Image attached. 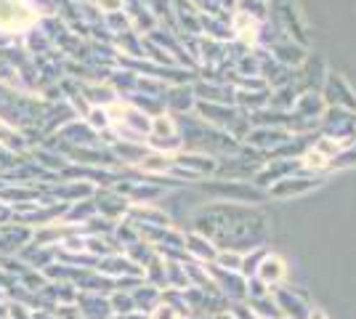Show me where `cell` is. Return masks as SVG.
<instances>
[{"instance_id": "1", "label": "cell", "mask_w": 356, "mask_h": 319, "mask_svg": "<svg viewBox=\"0 0 356 319\" xmlns=\"http://www.w3.org/2000/svg\"><path fill=\"white\" fill-rule=\"evenodd\" d=\"M38 14L27 0H0V32H27Z\"/></svg>"}, {"instance_id": "2", "label": "cell", "mask_w": 356, "mask_h": 319, "mask_svg": "<svg viewBox=\"0 0 356 319\" xmlns=\"http://www.w3.org/2000/svg\"><path fill=\"white\" fill-rule=\"evenodd\" d=\"M325 96H327V104H330V106H338V109L356 112V96H354V91L348 88V83H346L341 75L327 77Z\"/></svg>"}, {"instance_id": "3", "label": "cell", "mask_w": 356, "mask_h": 319, "mask_svg": "<svg viewBox=\"0 0 356 319\" xmlns=\"http://www.w3.org/2000/svg\"><path fill=\"white\" fill-rule=\"evenodd\" d=\"M258 277H261L266 285H277V282H282V277H284L282 259H277V256H268V259H264V263L258 266Z\"/></svg>"}, {"instance_id": "4", "label": "cell", "mask_w": 356, "mask_h": 319, "mask_svg": "<svg viewBox=\"0 0 356 319\" xmlns=\"http://www.w3.org/2000/svg\"><path fill=\"white\" fill-rule=\"evenodd\" d=\"M314 186H319L316 179H284V181L274 189V195H306Z\"/></svg>"}, {"instance_id": "5", "label": "cell", "mask_w": 356, "mask_h": 319, "mask_svg": "<svg viewBox=\"0 0 356 319\" xmlns=\"http://www.w3.org/2000/svg\"><path fill=\"white\" fill-rule=\"evenodd\" d=\"M152 319H181V314H176L170 306H160L157 311H154V317Z\"/></svg>"}]
</instances>
